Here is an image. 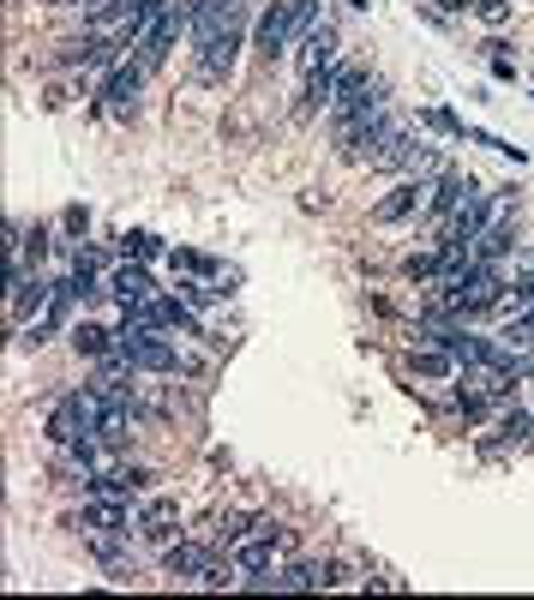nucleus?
<instances>
[{
    "label": "nucleus",
    "mask_w": 534,
    "mask_h": 600,
    "mask_svg": "<svg viewBox=\"0 0 534 600\" xmlns=\"http://www.w3.org/2000/svg\"><path fill=\"white\" fill-rule=\"evenodd\" d=\"M138 84H145V67H138L133 55L121 60V67L103 79V91H96V109H103V121H133L138 109Z\"/></svg>",
    "instance_id": "nucleus-1"
},
{
    "label": "nucleus",
    "mask_w": 534,
    "mask_h": 600,
    "mask_svg": "<svg viewBox=\"0 0 534 600\" xmlns=\"http://www.w3.org/2000/svg\"><path fill=\"white\" fill-rule=\"evenodd\" d=\"M252 43H259L264 60H283L295 48V7L288 0H264L259 24H252Z\"/></svg>",
    "instance_id": "nucleus-2"
},
{
    "label": "nucleus",
    "mask_w": 534,
    "mask_h": 600,
    "mask_svg": "<svg viewBox=\"0 0 534 600\" xmlns=\"http://www.w3.org/2000/svg\"><path fill=\"white\" fill-rule=\"evenodd\" d=\"M138 541H150V546H169V541H181V499L174 493H157V499H145L138 505Z\"/></svg>",
    "instance_id": "nucleus-3"
},
{
    "label": "nucleus",
    "mask_w": 534,
    "mask_h": 600,
    "mask_svg": "<svg viewBox=\"0 0 534 600\" xmlns=\"http://www.w3.org/2000/svg\"><path fill=\"white\" fill-rule=\"evenodd\" d=\"M79 529H138V505L114 499V493H84Z\"/></svg>",
    "instance_id": "nucleus-4"
},
{
    "label": "nucleus",
    "mask_w": 534,
    "mask_h": 600,
    "mask_svg": "<svg viewBox=\"0 0 534 600\" xmlns=\"http://www.w3.org/2000/svg\"><path fill=\"white\" fill-rule=\"evenodd\" d=\"M103 288L114 295V306H121V313H126V306H145L150 295H162V288L150 283V271H145V264H133V259H121V264H114Z\"/></svg>",
    "instance_id": "nucleus-5"
},
{
    "label": "nucleus",
    "mask_w": 534,
    "mask_h": 600,
    "mask_svg": "<svg viewBox=\"0 0 534 600\" xmlns=\"http://www.w3.org/2000/svg\"><path fill=\"white\" fill-rule=\"evenodd\" d=\"M330 589V558H288L276 565V595H313Z\"/></svg>",
    "instance_id": "nucleus-6"
},
{
    "label": "nucleus",
    "mask_w": 534,
    "mask_h": 600,
    "mask_svg": "<svg viewBox=\"0 0 534 600\" xmlns=\"http://www.w3.org/2000/svg\"><path fill=\"white\" fill-rule=\"evenodd\" d=\"M337 84H342V60H330V67L307 72V79H300V97H295V114H300V121H307V114H319V109H330V102H337Z\"/></svg>",
    "instance_id": "nucleus-7"
},
{
    "label": "nucleus",
    "mask_w": 534,
    "mask_h": 600,
    "mask_svg": "<svg viewBox=\"0 0 534 600\" xmlns=\"http://www.w3.org/2000/svg\"><path fill=\"white\" fill-rule=\"evenodd\" d=\"M48 301H55V283H43L36 271H31V276H24V271L12 276V325H19V330L31 325V318L43 313Z\"/></svg>",
    "instance_id": "nucleus-8"
},
{
    "label": "nucleus",
    "mask_w": 534,
    "mask_h": 600,
    "mask_svg": "<svg viewBox=\"0 0 534 600\" xmlns=\"http://www.w3.org/2000/svg\"><path fill=\"white\" fill-rule=\"evenodd\" d=\"M235 55H240V31L211 36V43L198 48V79H205V84H223L228 72H235Z\"/></svg>",
    "instance_id": "nucleus-9"
},
{
    "label": "nucleus",
    "mask_w": 534,
    "mask_h": 600,
    "mask_svg": "<svg viewBox=\"0 0 534 600\" xmlns=\"http://www.w3.org/2000/svg\"><path fill=\"white\" fill-rule=\"evenodd\" d=\"M48 444H84V408H79V390H67V397H55L48 408Z\"/></svg>",
    "instance_id": "nucleus-10"
},
{
    "label": "nucleus",
    "mask_w": 534,
    "mask_h": 600,
    "mask_svg": "<svg viewBox=\"0 0 534 600\" xmlns=\"http://www.w3.org/2000/svg\"><path fill=\"white\" fill-rule=\"evenodd\" d=\"M499 439H487V451L499 456V451H516V444H529L534 439V408H523V403H504L499 408Z\"/></svg>",
    "instance_id": "nucleus-11"
},
{
    "label": "nucleus",
    "mask_w": 534,
    "mask_h": 600,
    "mask_svg": "<svg viewBox=\"0 0 534 600\" xmlns=\"http://www.w3.org/2000/svg\"><path fill=\"white\" fill-rule=\"evenodd\" d=\"M133 378H138V366L126 361L121 349H114V354H103V361H96L91 390H96V397H133Z\"/></svg>",
    "instance_id": "nucleus-12"
},
{
    "label": "nucleus",
    "mask_w": 534,
    "mask_h": 600,
    "mask_svg": "<svg viewBox=\"0 0 534 600\" xmlns=\"http://www.w3.org/2000/svg\"><path fill=\"white\" fill-rule=\"evenodd\" d=\"M409 373H414V378H432V385H444V378H456L463 366H456V354L444 349V342H414Z\"/></svg>",
    "instance_id": "nucleus-13"
},
{
    "label": "nucleus",
    "mask_w": 534,
    "mask_h": 600,
    "mask_svg": "<svg viewBox=\"0 0 534 600\" xmlns=\"http://www.w3.org/2000/svg\"><path fill=\"white\" fill-rule=\"evenodd\" d=\"M475 186H480V181H475V174H456V169H444V174H439V181H432V186H427V211H432V216H451V211H456V204H463L468 193H475Z\"/></svg>",
    "instance_id": "nucleus-14"
},
{
    "label": "nucleus",
    "mask_w": 534,
    "mask_h": 600,
    "mask_svg": "<svg viewBox=\"0 0 534 600\" xmlns=\"http://www.w3.org/2000/svg\"><path fill=\"white\" fill-rule=\"evenodd\" d=\"M145 487H150V468H138V463H126V456H121V463H109L103 475H96V487H91V493H114V499H138Z\"/></svg>",
    "instance_id": "nucleus-15"
},
{
    "label": "nucleus",
    "mask_w": 534,
    "mask_h": 600,
    "mask_svg": "<svg viewBox=\"0 0 534 600\" xmlns=\"http://www.w3.org/2000/svg\"><path fill=\"white\" fill-rule=\"evenodd\" d=\"M427 204V186L421 181H397L385 199L373 204V223H402V216H414Z\"/></svg>",
    "instance_id": "nucleus-16"
},
{
    "label": "nucleus",
    "mask_w": 534,
    "mask_h": 600,
    "mask_svg": "<svg viewBox=\"0 0 534 600\" xmlns=\"http://www.w3.org/2000/svg\"><path fill=\"white\" fill-rule=\"evenodd\" d=\"M504 252H516V223L511 216H487V228L475 235V259H492V264H504Z\"/></svg>",
    "instance_id": "nucleus-17"
},
{
    "label": "nucleus",
    "mask_w": 534,
    "mask_h": 600,
    "mask_svg": "<svg viewBox=\"0 0 534 600\" xmlns=\"http://www.w3.org/2000/svg\"><path fill=\"white\" fill-rule=\"evenodd\" d=\"M330 60H337V31H330V24H319L313 36H300V43H295L300 79H307V72H319V67H330Z\"/></svg>",
    "instance_id": "nucleus-18"
},
{
    "label": "nucleus",
    "mask_w": 534,
    "mask_h": 600,
    "mask_svg": "<svg viewBox=\"0 0 534 600\" xmlns=\"http://www.w3.org/2000/svg\"><path fill=\"white\" fill-rule=\"evenodd\" d=\"M414 145H421V138H414L402 121H390V133L378 138V150H373V169H409Z\"/></svg>",
    "instance_id": "nucleus-19"
},
{
    "label": "nucleus",
    "mask_w": 534,
    "mask_h": 600,
    "mask_svg": "<svg viewBox=\"0 0 534 600\" xmlns=\"http://www.w3.org/2000/svg\"><path fill=\"white\" fill-rule=\"evenodd\" d=\"M67 342L84 354V361H103V354H114V349H121L109 325H72V330H67Z\"/></svg>",
    "instance_id": "nucleus-20"
},
{
    "label": "nucleus",
    "mask_w": 534,
    "mask_h": 600,
    "mask_svg": "<svg viewBox=\"0 0 534 600\" xmlns=\"http://www.w3.org/2000/svg\"><path fill=\"white\" fill-rule=\"evenodd\" d=\"M121 259L150 264V259H169V252H162V240L150 235V228H133V235H121Z\"/></svg>",
    "instance_id": "nucleus-21"
},
{
    "label": "nucleus",
    "mask_w": 534,
    "mask_h": 600,
    "mask_svg": "<svg viewBox=\"0 0 534 600\" xmlns=\"http://www.w3.org/2000/svg\"><path fill=\"white\" fill-rule=\"evenodd\" d=\"M402 174H409V181H421V186H432L444 174V157L432 145H414V157H409V169H402Z\"/></svg>",
    "instance_id": "nucleus-22"
},
{
    "label": "nucleus",
    "mask_w": 534,
    "mask_h": 600,
    "mask_svg": "<svg viewBox=\"0 0 534 600\" xmlns=\"http://www.w3.org/2000/svg\"><path fill=\"white\" fill-rule=\"evenodd\" d=\"M402 276L427 288L432 276H439V240H432V247H421V252H409V259H402Z\"/></svg>",
    "instance_id": "nucleus-23"
},
{
    "label": "nucleus",
    "mask_w": 534,
    "mask_h": 600,
    "mask_svg": "<svg viewBox=\"0 0 534 600\" xmlns=\"http://www.w3.org/2000/svg\"><path fill=\"white\" fill-rule=\"evenodd\" d=\"M48 247H55V240H48V223H31V235L19 240V252H12V259L24 264V252H31V264H43V259H48Z\"/></svg>",
    "instance_id": "nucleus-24"
},
{
    "label": "nucleus",
    "mask_w": 534,
    "mask_h": 600,
    "mask_svg": "<svg viewBox=\"0 0 534 600\" xmlns=\"http://www.w3.org/2000/svg\"><path fill=\"white\" fill-rule=\"evenodd\" d=\"M330 589H366L361 565L354 558H330Z\"/></svg>",
    "instance_id": "nucleus-25"
},
{
    "label": "nucleus",
    "mask_w": 534,
    "mask_h": 600,
    "mask_svg": "<svg viewBox=\"0 0 534 600\" xmlns=\"http://www.w3.org/2000/svg\"><path fill=\"white\" fill-rule=\"evenodd\" d=\"M421 126H432V133H444V138H463V133H468V126L456 121L451 109H421Z\"/></svg>",
    "instance_id": "nucleus-26"
},
{
    "label": "nucleus",
    "mask_w": 534,
    "mask_h": 600,
    "mask_svg": "<svg viewBox=\"0 0 534 600\" xmlns=\"http://www.w3.org/2000/svg\"><path fill=\"white\" fill-rule=\"evenodd\" d=\"M169 264H174V271H193V276L216 271V264L205 259V252H193V247H169Z\"/></svg>",
    "instance_id": "nucleus-27"
},
{
    "label": "nucleus",
    "mask_w": 534,
    "mask_h": 600,
    "mask_svg": "<svg viewBox=\"0 0 534 600\" xmlns=\"http://www.w3.org/2000/svg\"><path fill=\"white\" fill-rule=\"evenodd\" d=\"M487 67H492V79H516V60L504 55V43H487Z\"/></svg>",
    "instance_id": "nucleus-28"
},
{
    "label": "nucleus",
    "mask_w": 534,
    "mask_h": 600,
    "mask_svg": "<svg viewBox=\"0 0 534 600\" xmlns=\"http://www.w3.org/2000/svg\"><path fill=\"white\" fill-rule=\"evenodd\" d=\"M475 12H480V24H492V31H499V24L511 19V0H475Z\"/></svg>",
    "instance_id": "nucleus-29"
},
{
    "label": "nucleus",
    "mask_w": 534,
    "mask_h": 600,
    "mask_svg": "<svg viewBox=\"0 0 534 600\" xmlns=\"http://www.w3.org/2000/svg\"><path fill=\"white\" fill-rule=\"evenodd\" d=\"M60 228H67V235L79 240L84 228H91V211H84V204H67V211H60Z\"/></svg>",
    "instance_id": "nucleus-30"
},
{
    "label": "nucleus",
    "mask_w": 534,
    "mask_h": 600,
    "mask_svg": "<svg viewBox=\"0 0 534 600\" xmlns=\"http://www.w3.org/2000/svg\"><path fill=\"white\" fill-rule=\"evenodd\" d=\"M439 12H444V19H456V12H475V0H439Z\"/></svg>",
    "instance_id": "nucleus-31"
},
{
    "label": "nucleus",
    "mask_w": 534,
    "mask_h": 600,
    "mask_svg": "<svg viewBox=\"0 0 534 600\" xmlns=\"http://www.w3.org/2000/svg\"><path fill=\"white\" fill-rule=\"evenodd\" d=\"M43 7H72V0H43Z\"/></svg>",
    "instance_id": "nucleus-32"
}]
</instances>
